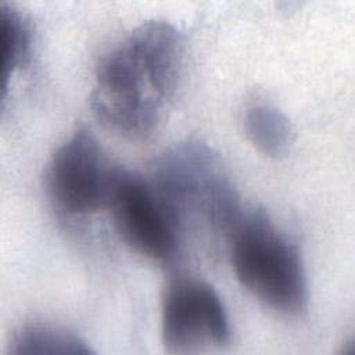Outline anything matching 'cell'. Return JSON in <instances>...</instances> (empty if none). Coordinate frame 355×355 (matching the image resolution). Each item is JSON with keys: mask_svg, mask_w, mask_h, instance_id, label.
Wrapping results in <instances>:
<instances>
[{"mask_svg": "<svg viewBox=\"0 0 355 355\" xmlns=\"http://www.w3.org/2000/svg\"><path fill=\"white\" fill-rule=\"evenodd\" d=\"M14 355H78L92 354L79 336L51 324L33 323L21 327L8 344Z\"/></svg>", "mask_w": 355, "mask_h": 355, "instance_id": "obj_8", "label": "cell"}, {"mask_svg": "<svg viewBox=\"0 0 355 355\" xmlns=\"http://www.w3.org/2000/svg\"><path fill=\"white\" fill-rule=\"evenodd\" d=\"M216 157L200 143L179 144L162 155L148 180L179 233L201 219L226 234L241 215L239 197Z\"/></svg>", "mask_w": 355, "mask_h": 355, "instance_id": "obj_3", "label": "cell"}, {"mask_svg": "<svg viewBox=\"0 0 355 355\" xmlns=\"http://www.w3.org/2000/svg\"><path fill=\"white\" fill-rule=\"evenodd\" d=\"M0 24L3 37V54H4V87L7 86L8 78L19 69L31 50V28L25 17L15 8L7 4L0 7Z\"/></svg>", "mask_w": 355, "mask_h": 355, "instance_id": "obj_9", "label": "cell"}, {"mask_svg": "<svg viewBox=\"0 0 355 355\" xmlns=\"http://www.w3.org/2000/svg\"><path fill=\"white\" fill-rule=\"evenodd\" d=\"M115 172L92 132L79 128L53 153L44 175L46 190L60 212L89 215L107 208Z\"/></svg>", "mask_w": 355, "mask_h": 355, "instance_id": "obj_4", "label": "cell"}, {"mask_svg": "<svg viewBox=\"0 0 355 355\" xmlns=\"http://www.w3.org/2000/svg\"><path fill=\"white\" fill-rule=\"evenodd\" d=\"M183 55V36L168 21L136 26L97 65L90 94L97 121L125 137L148 136L175 97Z\"/></svg>", "mask_w": 355, "mask_h": 355, "instance_id": "obj_1", "label": "cell"}, {"mask_svg": "<svg viewBox=\"0 0 355 355\" xmlns=\"http://www.w3.org/2000/svg\"><path fill=\"white\" fill-rule=\"evenodd\" d=\"M227 239L233 272L254 298L288 316L305 309L308 284L301 254L266 212H241Z\"/></svg>", "mask_w": 355, "mask_h": 355, "instance_id": "obj_2", "label": "cell"}, {"mask_svg": "<svg viewBox=\"0 0 355 355\" xmlns=\"http://www.w3.org/2000/svg\"><path fill=\"white\" fill-rule=\"evenodd\" d=\"M230 323L216 290L197 277H176L161 300V340L171 354L220 348L230 341Z\"/></svg>", "mask_w": 355, "mask_h": 355, "instance_id": "obj_5", "label": "cell"}, {"mask_svg": "<svg viewBox=\"0 0 355 355\" xmlns=\"http://www.w3.org/2000/svg\"><path fill=\"white\" fill-rule=\"evenodd\" d=\"M247 140L263 155L277 158L288 151L293 126L288 116L276 105L265 101L250 104L243 115Z\"/></svg>", "mask_w": 355, "mask_h": 355, "instance_id": "obj_7", "label": "cell"}, {"mask_svg": "<svg viewBox=\"0 0 355 355\" xmlns=\"http://www.w3.org/2000/svg\"><path fill=\"white\" fill-rule=\"evenodd\" d=\"M107 208L116 234L132 251L155 262L176 257L179 230L147 179L116 168Z\"/></svg>", "mask_w": 355, "mask_h": 355, "instance_id": "obj_6", "label": "cell"}]
</instances>
